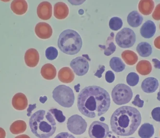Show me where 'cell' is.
I'll return each mask as SVG.
<instances>
[{"instance_id":"6da1fadb","label":"cell","mask_w":160,"mask_h":138,"mask_svg":"<svg viewBox=\"0 0 160 138\" xmlns=\"http://www.w3.org/2000/svg\"><path fill=\"white\" fill-rule=\"evenodd\" d=\"M110 105L109 93L99 86L85 87L78 95V109L82 114L89 118H95L105 114Z\"/></svg>"},{"instance_id":"7a4b0ae2","label":"cell","mask_w":160,"mask_h":138,"mask_svg":"<svg viewBox=\"0 0 160 138\" xmlns=\"http://www.w3.org/2000/svg\"><path fill=\"white\" fill-rule=\"evenodd\" d=\"M141 119V114L137 109L128 106L121 107L112 115L111 128L119 136H130L137 130Z\"/></svg>"},{"instance_id":"3957f363","label":"cell","mask_w":160,"mask_h":138,"mask_svg":"<svg viewBox=\"0 0 160 138\" xmlns=\"http://www.w3.org/2000/svg\"><path fill=\"white\" fill-rule=\"evenodd\" d=\"M31 131L39 138H48L56 132L55 119L49 112L39 110L34 113L29 121Z\"/></svg>"},{"instance_id":"277c9868","label":"cell","mask_w":160,"mask_h":138,"mask_svg":"<svg viewBox=\"0 0 160 138\" xmlns=\"http://www.w3.org/2000/svg\"><path fill=\"white\" fill-rule=\"evenodd\" d=\"M82 42L76 31L67 29L60 34L58 38V48L62 52L68 55H75L81 50Z\"/></svg>"},{"instance_id":"5b68a950","label":"cell","mask_w":160,"mask_h":138,"mask_svg":"<svg viewBox=\"0 0 160 138\" xmlns=\"http://www.w3.org/2000/svg\"><path fill=\"white\" fill-rule=\"evenodd\" d=\"M52 94L54 100L63 107H71L74 103L75 96L73 91L66 85L57 86L54 89Z\"/></svg>"},{"instance_id":"8992f818","label":"cell","mask_w":160,"mask_h":138,"mask_svg":"<svg viewBox=\"0 0 160 138\" xmlns=\"http://www.w3.org/2000/svg\"><path fill=\"white\" fill-rule=\"evenodd\" d=\"M133 92L126 84L120 83L114 87L112 92L113 101L118 105L127 104L133 98Z\"/></svg>"},{"instance_id":"52a82bcc","label":"cell","mask_w":160,"mask_h":138,"mask_svg":"<svg viewBox=\"0 0 160 138\" xmlns=\"http://www.w3.org/2000/svg\"><path fill=\"white\" fill-rule=\"evenodd\" d=\"M136 40L135 33L129 28H124L119 31L115 37L116 43L122 48L132 47L136 42Z\"/></svg>"},{"instance_id":"ba28073f","label":"cell","mask_w":160,"mask_h":138,"mask_svg":"<svg viewBox=\"0 0 160 138\" xmlns=\"http://www.w3.org/2000/svg\"><path fill=\"white\" fill-rule=\"evenodd\" d=\"M87 126L88 125L85 120L79 115H73L68 120V129L75 135L83 134L87 130Z\"/></svg>"},{"instance_id":"9c48e42d","label":"cell","mask_w":160,"mask_h":138,"mask_svg":"<svg viewBox=\"0 0 160 138\" xmlns=\"http://www.w3.org/2000/svg\"><path fill=\"white\" fill-rule=\"evenodd\" d=\"M91 138H106L110 134L109 127L100 121H94L91 124L88 131Z\"/></svg>"},{"instance_id":"30bf717a","label":"cell","mask_w":160,"mask_h":138,"mask_svg":"<svg viewBox=\"0 0 160 138\" xmlns=\"http://www.w3.org/2000/svg\"><path fill=\"white\" fill-rule=\"evenodd\" d=\"M70 66L74 72L79 76H82L88 72L89 63L87 59L83 57H78L71 61Z\"/></svg>"},{"instance_id":"8fae6325","label":"cell","mask_w":160,"mask_h":138,"mask_svg":"<svg viewBox=\"0 0 160 138\" xmlns=\"http://www.w3.org/2000/svg\"><path fill=\"white\" fill-rule=\"evenodd\" d=\"M37 13L41 19L42 20L49 19L52 15V4L47 1L41 3L37 7Z\"/></svg>"},{"instance_id":"7c38bea8","label":"cell","mask_w":160,"mask_h":138,"mask_svg":"<svg viewBox=\"0 0 160 138\" xmlns=\"http://www.w3.org/2000/svg\"><path fill=\"white\" fill-rule=\"evenodd\" d=\"M35 34L39 38L47 40L52 36L53 30L49 24L45 23H39L35 28Z\"/></svg>"},{"instance_id":"4fadbf2b","label":"cell","mask_w":160,"mask_h":138,"mask_svg":"<svg viewBox=\"0 0 160 138\" xmlns=\"http://www.w3.org/2000/svg\"><path fill=\"white\" fill-rule=\"evenodd\" d=\"M40 56L39 52L34 49L28 50L25 54V61L27 66L29 67H34L39 63Z\"/></svg>"},{"instance_id":"5bb4252c","label":"cell","mask_w":160,"mask_h":138,"mask_svg":"<svg viewBox=\"0 0 160 138\" xmlns=\"http://www.w3.org/2000/svg\"><path fill=\"white\" fill-rule=\"evenodd\" d=\"M28 101L26 96L21 93H16L12 99L13 107L18 110H24L27 107Z\"/></svg>"},{"instance_id":"9a60e30c","label":"cell","mask_w":160,"mask_h":138,"mask_svg":"<svg viewBox=\"0 0 160 138\" xmlns=\"http://www.w3.org/2000/svg\"><path fill=\"white\" fill-rule=\"evenodd\" d=\"M141 86L142 90L145 93H153L155 92L158 89L159 82L156 78L149 77L143 81Z\"/></svg>"},{"instance_id":"2e32d148","label":"cell","mask_w":160,"mask_h":138,"mask_svg":"<svg viewBox=\"0 0 160 138\" xmlns=\"http://www.w3.org/2000/svg\"><path fill=\"white\" fill-rule=\"evenodd\" d=\"M156 30L155 24L152 20H147L141 26L140 30V34L144 38H150L154 35Z\"/></svg>"},{"instance_id":"e0dca14e","label":"cell","mask_w":160,"mask_h":138,"mask_svg":"<svg viewBox=\"0 0 160 138\" xmlns=\"http://www.w3.org/2000/svg\"><path fill=\"white\" fill-rule=\"evenodd\" d=\"M69 9L68 7L64 3H57L54 5V15L58 19H64L67 17Z\"/></svg>"},{"instance_id":"ac0fdd59","label":"cell","mask_w":160,"mask_h":138,"mask_svg":"<svg viewBox=\"0 0 160 138\" xmlns=\"http://www.w3.org/2000/svg\"><path fill=\"white\" fill-rule=\"evenodd\" d=\"M58 78L60 82L68 83L73 81L75 75L71 68L68 67H64L61 68L58 72Z\"/></svg>"},{"instance_id":"d6986e66","label":"cell","mask_w":160,"mask_h":138,"mask_svg":"<svg viewBox=\"0 0 160 138\" xmlns=\"http://www.w3.org/2000/svg\"><path fill=\"white\" fill-rule=\"evenodd\" d=\"M11 8L17 15H23L27 11L28 3L25 0H15L11 4Z\"/></svg>"},{"instance_id":"ffe728a7","label":"cell","mask_w":160,"mask_h":138,"mask_svg":"<svg viewBox=\"0 0 160 138\" xmlns=\"http://www.w3.org/2000/svg\"><path fill=\"white\" fill-rule=\"evenodd\" d=\"M41 73L44 79L52 80L57 75V70L52 64H47L42 66L41 70Z\"/></svg>"},{"instance_id":"44dd1931","label":"cell","mask_w":160,"mask_h":138,"mask_svg":"<svg viewBox=\"0 0 160 138\" xmlns=\"http://www.w3.org/2000/svg\"><path fill=\"white\" fill-rule=\"evenodd\" d=\"M154 8V3L152 0H141L138 4V9L144 15H150Z\"/></svg>"},{"instance_id":"7402d4cb","label":"cell","mask_w":160,"mask_h":138,"mask_svg":"<svg viewBox=\"0 0 160 138\" xmlns=\"http://www.w3.org/2000/svg\"><path fill=\"white\" fill-rule=\"evenodd\" d=\"M127 20L128 24L130 26L136 28L141 24L143 18L138 11H133L128 14Z\"/></svg>"},{"instance_id":"603a6c76","label":"cell","mask_w":160,"mask_h":138,"mask_svg":"<svg viewBox=\"0 0 160 138\" xmlns=\"http://www.w3.org/2000/svg\"><path fill=\"white\" fill-rule=\"evenodd\" d=\"M138 135L141 138H151L154 134V129L152 125L144 123L138 130Z\"/></svg>"},{"instance_id":"cb8c5ba5","label":"cell","mask_w":160,"mask_h":138,"mask_svg":"<svg viewBox=\"0 0 160 138\" xmlns=\"http://www.w3.org/2000/svg\"><path fill=\"white\" fill-rule=\"evenodd\" d=\"M136 50L138 54L142 57H147L149 56L152 54V51L151 45L146 42H142L138 44Z\"/></svg>"},{"instance_id":"d4e9b609","label":"cell","mask_w":160,"mask_h":138,"mask_svg":"<svg viewBox=\"0 0 160 138\" xmlns=\"http://www.w3.org/2000/svg\"><path fill=\"white\" fill-rule=\"evenodd\" d=\"M138 73L142 75H147L151 72L152 66L151 63L147 60H141L138 62L136 66Z\"/></svg>"},{"instance_id":"484cf974","label":"cell","mask_w":160,"mask_h":138,"mask_svg":"<svg viewBox=\"0 0 160 138\" xmlns=\"http://www.w3.org/2000/svg\"><path fill=\"white\" fill-rule=\"evenodd\" d=\"M27 129L26 123L22 120H17L10 127V131L13 134L23 133Z\"/></svg>"},{"instance_id":"4316f807","label":"cell","mask_w":160,"mask_h":138,"mask_svg":"<svg viewBox=\"0 0 160 138\" xmlns=\"http://www.w3.org/2000/svg\"><path fill=\"white\" fill-rule=\"evenodd\" d=\"M122 57L124 62L129 66L135 65L138 61L137 54L132 50H127L122 53Z\"/></svg>"},{"instance_id":"83f0119b","label":"cell","mask_w":160,"mask_h":138,"mask_svg":"<svg viewBox=\"0 0 160 138\" xmlns=\"http://www.w3.org/2000/svg\"><path fill=\"white\" fill-rule=\"evenodd\" d=\"M114 33H111L110 37L108 38L107 44H108V47H105L104 45H99L98 46L101 49L104 50V54L106 56H110L115 52L116 50V47L112 41L113 40Z\"/></svg>"},{"instance_id":"f1b7e54d","label":"cell","mask_w":160,"mask_h":138,"mask_svg":"<svg viewBox=\"0 0 160 138\" xmlns=\"http://www.w3.org/2000/svg\"><path fill=\"white\" fill-rule=\"evenodd\" d=\"M110 66L112 69L116 72H120L125 69V65L121 59L114 57L110 61Z\"/></svg>"},{"instance_id":"f546056e","label":"cell","mask_w":160,"mask_h":138,"mask_svg":"<svg viewBox=\"0 0 160 138\" xmlns=\"http://www.w3.org/2000/svg\"><path fill=\"white\" fill-rule=\"evenodd\" d=\"M123 23L122 20L120 18L115 17L111 18L109 22L110 29L114 31H118L122 27Z\"/></svg>"},{"instance_id":"4dcf8cb0","label":"cell","mask_w":160,"mask_h":138,"mask_svg":"<svg viewBox=\"0 0 160 138\" xmlns=\"http://www.w3.org/2000/svg\"><path fill=\"white\" fill-rule=\"evenodd\" d=\"M49 112L53 115L54 118L56 119L58 122L63 123L66 120V117L64 115L62 111L56 108L51 109Z\"/></svg>"},{"instance_id":"1f68e13d","label":"cell","mask_w":160,"mask_h":138,"mask_svg":"<svg viewBox=\"0 0 160 138\" xmlns=\"http://www.w3.org/2000/svg\"><path fill=\"white\" fill-rule=\"evenodd\" d=\"M139 80V76L136 73L131 72L127 76V82L130 86H136L138 84Z\"/></svg>"},{"instance_id":"d6a6232c","label":"cell","mask_w":160,"mask_h":138,"mask_svg":"<svg viewBox=\"0 0 160 138\" xmlns=\"http://www.w3.org/2000/svg\"><path fill=\"white\" fill-rule=\"evenodd\" d=\"M45 56L49 60H55L58 56V50L55 47H48L45 50Z\"/></svg>"},{"instance_id":"836d02e7","label":"cell","mask_w":160,"mask_h":138,"mask_svg":"<svg viewBox=\"0 0 160 138\" xmlns=\"http://www.w3.org/2000/svg\"><path fill=\"white\" fill-rule=\"evenodd\" d=\"M153 119L157 122H160V107L155 108L152 112Z\"/></svg>"},{"instance_id":"e575fe53","label":"cell","mask_w":160,"mask_h":138,"mask_svg":"<svg viewBox=\"0 0 160 138\" xmlns=\"http://www.w3.org/2000/svg\"><path fill=\"white\" fill-rule=\"evenodd\" d=\"M139 95H136L134 100L132 101V104L135 106L138 107L139 108H142L143 107L144 101L140 99L139 98Z\"/></svg>"},{"instance_id":"d590c367","label":"cell","mask_w":160,"mask_h":138,"mask_svg":"<svg viewBox=\"0 0 160 138\" xmlns=\"http://www.w3.org/2000/svg\"><path fill=\"white\" fill-rule=\"evenodd\" d=\"M105 79L108 83H112L115 80V75L112 71L108 70L105 74Z\"/></svg>"},{"instance_id":"8d00e7d4","label":"cell","mask_w":160,"mask_h":138,"mask_svg":"<svg viewBox=\"0 0 160 138\" xmlns=\"http://www.w3.org/2000/svg\"><path fill=\"white\" fill-rule=\"evenodd\" d=\"M152 17L155 20H160V3L156 6Z\"/></svg>"},{"instance_id":"74e56055","label":"cell","mask_w":160,"mask_h":138,"mask_svg":"<svg viewBox=\"0 0 160 138\" xmlns=\"http://www.w3.org/2000/svg\"><path fill=\"white\" fill-rule=\"evenodd\" d=\"M54 138H75V137L68 132H61Z\"/></svg>"},{"instance_id":"f35d334b","label":"cell","mask_w":160,"mask_h":138,"mask_svg":"<svg viewBox=\"0 0 160 138\" xmlns=\"http://www.w3.org/2000/svg\"><path fill=\"white\" fill-rule=\"evenodd\" d=\"M105 70V67L104 66H102L99 69L97 70V72L95 73L94 75L97 77L98 78H101L102 77V74L103 73Z\"/></svg>"},{"instance_id":"ab89813d","label":"cell","mask_w":160,"mask_h":138,"mask_svg":"<svg viewBox=\"0 0 160 138\" xmlns=\"http://www.w3.org/2000/svg\"><path fill=\"white\" fill-rule=\"evenodd\" d=\"M154 64V66L157 69H160V61L157 59H153L152 60Z\"/></svg>"},{"instance_id":"60d3db41","label":"cell","mask_w":160,"mask_h":138,"mask_svg":"<svg viewBox=\"0 0 160 138\" xmlns=\"http://www.w3.org/2000/svg\"><path fill=\"white\" fill-rule=\"evenodd\" d=\"M36 108V104H34V105H30L28 109V116H30L31 114H32V110L34 109H35Z\"/></svg>"},{"instance_id":"b9f144b4","label":"cell","mask_w":160,"mask_h":138,"mask_svg":"<svg viewBox=\"0 0 160 138\" xmlns=\"http://www.w3.org/2000/svg\"><path fill=\"white\" fill-rule=\"evenodd\" d=\"M154 44L156 48L160 50V35L155 38L154 41Z\"/></svg>"},{"instance_id":"7bdbcfd3","label":"cell","mask_w":160,"mask_h":138,"mask_svg":"<svg viewBox=\"0 0 160 138\" xmlns=\"http://www.w3.org/2000/svg\"><path fill=\"white\" fill-rule=\"evenodd\" d=\"M6 132L4 129L0 128V138H5Z\"/></svg>"},{"instance_id":"ee69618b","label":"cell","mask_w":160,"mask_h":138,"mask_svg":"<svg viewBox=\"0 0 160 138\" xmlns=\"http://www.w3.org/2000/svg\"><path fill=\"white\" fill-rule=\"evenodd\" d=\"M47 99H48V98L46 96H44L43 97H41L40 98V102H41L42 103H44L45 101H47Z\"/></svg>"},{"instance_id":"f6af8a7d","label":"cell","mask_w":160,"mask_h":138,"mask_svg":"<svg viewBox=\"0 0 160 138\" xmlns=\"http://www.w3.org/2000/svg\"><path fill=\"white\" fill-rule=\"evenodd\" d=\"M15 138H31L29 136L26 135H21L19 136H17Z\"/></svg>"},{"instance_id":"bcb514c9","label":"cell","mask_w":160,"mask_h":138,"mask_svg":"<svg viewBox=\"0 0 160 138\" xmlns=\"http://www.w3.org/2000/svg\"><path fill=\"white\" fill-rule=\"evenodd\" d=\"M80 84H78L77 85H75V86H74V89H75V91H76V92L78 93L80 92Z\"/></svg>"},{"instance_id":"7dc6e473","label":"cell","mask_w":160,"mask_h":138,"mask_svg":"<svg viewBox=\"0 0 160 138\" xmlns=\"http://www.w3.org/2000/svg\"><path fill=\"white\" fill-rule=\"evenodd\" d=\"M82 57L85 58V59L87 58V60H88L89 61H91L88 55L87 54H85V55H82Z\"/></svg>"},{"instance_id":"c3c4849f","label":"cell","mask_w":160,"mask_h":138,"mask_svg":"<svg viewBox=\"0 0 160 138\" xmlns=\"http://www.w3.org/2000/svg\"><path fill=\"white\" fill-rule=\"evenodd\" d=\"M157 99H158L159 101H160V92H159L157 93Z\"/></svg>"},{"instance_id":"681fc988","label":"cell","mask_w":160,"mask_h":138,"mask_svg":"<svg viewBox=\"0 0 160 138\" xmlns=\"http://www.w3.org/2000/svg\"><path fill=\"white\" fill-rule=\"evenodd\" d=\"M100 122H103V121H105V118L103 117H101V118H100Z\"/></svg>"},{"instance_id":"f907efd6","label":"cell","mask_w":160,"mask_h":138,"mask_svg":"<svg viewBox=\"0 0 160 138\" xmlns=\"http://www.w3.org/2000/svg\"><path fill=\"white\" fill-rule=\"evenodd\" d=\"M112 138H116V137H115V136H112Z\"/></svg>"},{"instance_id":"816d5d0a","label":"cell","mask_w":160,"mask_h":138,"mask_svg":"<svg viewBox=\"0 0 160 138\" xmlns=\"http://www.w3.org/2000/svg\"><path fill=\"white\" fill-rule=\"evenodd\" d=\"M133 138V137H131V138Z\"/></svg>"},{"instance_id":"f5cc1de1","label":"cell","mask_w":160,"mask_h":138,"mask_svg":"<svg viewBox=\"0 0 160 138\" xmlns=\"http://www.w3.org/2000/svg\"><path fill=\"white\" fill-rule=\"evenodd\" d=\"M157 138V137H155V138Z\"/></svg>"},{"instance_id":"db71d44e","label":"cell","mask_w":160,"mask_h":138,"mask_svg":"<svg viewBox=\"0 0 160 138\" xmlns=\"http://www.w3.org/2000/svg\"><path fill=\"white\" fill-rule=\"evenodd\" d=\"M159 92H160V91H159Z\"/></svg>"},{"instance_id":"11a10c76","label":"cell","mask_w":160,"mask_h":138,"mask_svg":"<svg viewBox=\"0 0 160 138\" xmlns=\"http://www.w3.org/2000/svg\"></svg>"},{"instance_id":"9f6ffc18","label":"cell","mask_w":160,"mask_h":138,"mask_svg":"<svg viewBox=\"0 0 160 138\" xmlns=\"http://www.w3.org/2000/svg\"></svg>"}]
</instances>
